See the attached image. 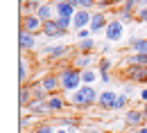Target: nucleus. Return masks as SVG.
I'll return each mask as SVG.
<instances>
[{
  "instance_id": "nucleus-1",
  "label": "nucleus",
  "mask_w": 147,
  "mask_h": 133,
  "mask_svg": "<svg viewBox=\"0 0 147 133\" xmlns=\"http://www.w3.org/2000/svg\"><path fill=\"white\" fill-rule=\"evenodd\" d=\"M59 81H61V90L63 93H75V90H79L84 86L82 84V70H77L75 65H66L59 72Z\"/></svg>"
},
{
  "instance_id": "nucleus-2",
  "label": "nucleus",
  "mask_w": 147,
  "mask_h": 133,
  "mask_svg": "<svg viewBox=\"0 0 147 133\" xmlns=\"http://www.w3.org/2000/svg\"><path fill=\"white\" fill-rule=\"evenodd\" d=\"M97 99H100V95H97V90H95L93 86H82V88L75 90L73 97H70V102H73L77 108H88L93 104H97Z\"/></svg>"
},
{
  "instance_id": "nucleus-3",
  "label": "nucleus",
  "mask_w": 147,
  "mask_h": 133,
  "mask_svg": "<svg viewBox=\"0 0 147 133\" xmlns=\"http://www.w3.org/2000/svg\"><path fill=\"white\" fill-rule=\"evenodd\" d=\"M41 34L45 38H63L68 34V29H63V25L59 23V18L55 20H48V23H43V29H41Z\"/></svg>"
},
{
  "instance_id": "nucleus-4",
  "label": "nucleus",
  "mask_w": 147,
  "mask_h": 133,
  "mask_svg": "<svg viewBox=\"0 0 147 133\" xmlns=\"http://www.w3.org/2000/svg\"><path fill=\"white\" fill-rule=\"evenodd\" d=\"M125 79L131 84H147V65H127Z\"/></svg>"
},
{
  "instance_id": "nucleus-5",
  "label": "nucleus",
  "mask_w": 147,
  "mask_h": 133,
  "mask_svg": "<svg viewBox=\"0 0 147 133\" xmlns=\"http://www.w3.org/2000/svg\"><path fill=\"white\" fill-rule=\"evenodd\" d=\"M104 36H107L109 43H118L120 38L125 36V25H122L118 18H111L109 25H107V29H104Z\"/></svg>"
},
{
  "instance_id": "nucleus-6",
  "label": "nucleus",
  "mask_w": 147,
  "mask_h": 133,
  "mask_svg": "<svg viewBox=\"0 0 147 133\" xmlns=\"http://www.w3.org/2000/svg\"><path fill=\"white\" fill-rule=\"evenodd\" d=\"M109 14L107 11H93V18H91V25H88V29H91V34L95 36V34H100V32H104L107 29V25H109Z\"/></svg>"
},
{
  "instance_id": "nucleus-7",
  "label": "nucleus",
  "mask_w": 147,
  "mask_h": 133,
  "mask_svg": "<svg viewBox=\"0 0 147 133\" xmlns=\"http://www.w3.org/2000/svg\"><path fill=\"white\" fill-rule=\"evenodd\" d=\"M145 113H143V108H129L127 115H125V126L129 129H140V126H145Z\"/></svg>"
},
{
  "instance_id": "nucleus-8",
  "label": "nucleus",
  "mask_w": 147,
  "mask_h": 133,
  "mask_svg": "<svg viewBox=\"0 0 147 133\" xmlns=\"http://www.w3.org/2000/svg\"><path fill=\"white\" fill-rule=\"evenodd\" d=\"M20 29H25V32H32V34H38V32L43 29V20L38 18L36 14L23 16V18H20Z\"/></svg>"
},
{
  "instance_id": "nucleus-9",
  "label": "nucleus",
  "mask_w": 147,
  "mask_h": 133,
  "mask_svg": "<svg viewBox=\"0 0 147 133\" xmlns=\"http://www.w3.org/2000/svg\"><path fill=\"white\" fill-rule=\"evenodd\" d=\"M34 47H36V34L18 29V50L20 52H32Z\"/></svg>"
},
{
  "instance_id": "nucleus-10",
  "label": "nucleus",
  "mask_w": 147,
  "mask_h": 133,
  "mask_svg": "<svg viewBox=\"0 0 147 133\" xmlns=\"http://www.w3.org/2000/svg\"><path fill=\"white\" fill-rule=\"evenodd\" d=\"M91 18H93V11H88V9H77V14L73 16V29L75 32L86 29L91 25Z\"/></svg>"
},
{
  "instance_id": "nucleus-11",
  "label": "nucleus",
  "mask_w": 147,
  "mask_h": 133,
  "mask_svg": "<svg viewBox=\"0 0 147 133\" xmlns=\"http://www.w3.org/2000/svg\"><path fill=\"white\" fill-rule=\"evenodd\" d=\"M43 88H45V93L48 95H57V90H61V81H59V75H43V79L38 81Z\"/></svg>"
},
{
  "instance_id": "nucleus-12",
  "label": "nucleus",
  "mask_w": 147,
  "mask_h": 133,
  "mask_svg": "<svg viewBox=\"0 0 147 133\" xmlns=\"http://www.w3.org/2000/svg\"><path fill=\"white\" fill-rule=\"evenodd\" d=\"M68 52H70V47H68V45H45V47H43V54H45L48 59H52V61L63 59Z\"/></svg>"
},
{
  "instance_id": "nucleus-13",
  "label": "nucleus",
  "mask_w": 147,
  "mask_h": 133,
  "mask_svg": "<svg viewBox=\"0 0 147 133\" xmlns=\"http://www.w3.org/2000/svg\"><path fill=\"white\" fill-rule=\"evenodd\" d=\"M55 11H57V18H73L75 14H77V9H75L68 0H59V2H55Z\"/></svg>"
},
{
  "instance_id": "nucleus-14",
  "label": "nucleus",
  "mask_w": 147,
  "mask_h": 133,
  "mask_svg": "<svg viewBox=\"0 0 147 133\" xmlns=\"http://www.w3.org/2000/svg\"><path fill=\"white\" fill-rule=\"evenodd\" d=\"M27 115H50V106H48V99H34L30 106H27Z\"/></svg>"
},
{
  "instance_id": "nucleus-15",
  "label": "nucleus",
  "mask_w": 147,
  "mask_h": 133,
  "mask_svg": "<svg viewBox=\"0 0 147 133\" xmlns=\"http://www.w3.org/2000/svg\"><path fill=\"white\" fill-rule=\"evenodd\" d=\"M95 54H84V52H77L73 59V65L77 70H86V68H95Z\"/></svg>"
},
{
  "instance_id": "nucleus-16",
  "label": "nucleus",
  "mask_w": 147,
  "mask_h": 133,
  "mask_svg": "<svg viewBox=\"0 0 147 133\" xmlns=\"http://www.w3.org/2000/svg\"><path fill=\"white\" fill-rule=\"evenodd\" d=\"M115 99H118V95H115L113 90H102V93H100V99H97V106H100L102 111H113Z\"/></svg>"
},
{
  "instance_id": "nucleus-17",
  "label": "nucleus",
  "mask_w": 147,
  "mask_h": 133,
  "mask_svg": "<svg viewBox=\"0 0 147 133\" xmlns=\"http://www.w3.org/2000/svg\"><path fill=\"white\" fill-rule=\"evenodd\" d=\"M36 16H38L41 20H43V23H48V20H55V18H57L55 5H52V2H43V5H38Z\"/></svg>"
},
{
  "instance_id": "nucleus-18",
  "label": "nucleus",
  "mask_w": 147,
  "mask_h": 133,
  "mask_svg": "<svg viewBox=\"0 0 147 133\" xmlns=\"http://www.w3.org/2000/svg\"><path fill=\"white\" fill-rule=\"evenodd\" d=\"M27 79H30V61L20 54V59H18V81H20V86H25Z\"/></svg>"
},
{
  "instance_id": "nucleus-19",
  "label": "nucleus",
  "mask_w": 147,
  "mask_h": 133,
  "mask_svg": "<svg viewBox=\"0 0 147 133\" xmlns=\"http://www.w3.org/2000/svg\"><path fill=\"white\" fill-rule=\"evenodd\" d=\"M32 102H34V97H32L30 86H20L18 88V104H20V108H27Z\"/></svg>"
},
{
  "instance_id": "nucleus-20",
  "label": "nucleus",
  "mask_w": 147,
  "mask_h": 133,
  "mask_svg": "<svg viewBox=\"0 0 147 133\" xmlns=\"http://www.w3.org/2000/svg\"><path fill=\"white\" fill-rule=\"evenodd\" d=\"M131 52L134 54H147V36L140 38V36H131Z\"/></svg>"
},
{
  "instance_id": "nucleus-21",
  "label": "nucleus",
  "mask_w": 147,
  "mask_h": 133,
  "mask_svg": "<svg viewBox=\"0 0 147 133\" xmlns=\"http://www.w3.org/2000/svg\"><path fill=\"white\" fill-rule=\"evenodd\" d=\"M48 106H50V113H61L66 108V102H63V97H59V95H50L48 97Z\"/></svg>"
},
{
  "instance_id": "nucleus-22",
  "label": "nucleus",
  "mask_w": 147,
  "mask_h": 133,
  "mask_svg": "<svg viewBox=\"0 0 147 133\" xmlns=\"http://www.w3.org/2000/svg\"><path fill=\"white\" fill-rule=\"evenodd\" d=\"M100 79V72H97V68H86V70H82V84L84 86H91Z\"/></svg>"
},
{
  "instance_id": "nucleus-23",
  "label": "nucleus",
  "mask_w": 147,
  "mask_h": 133,
  "mask_svg": "<svg viewBox=\"0 0 147 133\" xmlns=\"http://www.w3.org/2000/svg\"><path fill=\"white\" fill-rule=\"evenodd\" d=\"M97 47V43H95V38H84V41H79L77 43V52H84V54H93V50Z\"/></svg>"
},
{
  "instance_id": "nucleus-24",
  "label": "nucleus",
  "mask_w": 147,
  "mask_h": 133,
  "mask_svg": "<svg viewBox=\"0 0 147 133\" xmlns=\"http://www.w3.org/2000/svg\"><path fill=\"white\" fill-rule=\"evenodd\" d=\"M113 18H118L122 25H127V23H131V20H136V14H131V11H127L125 7H120V11H115Z\"/></svg>"
},
{
  "instance_id": "nucleus-25",
  "label": "nucleus",
  "mask_w": 147,
  "mask_h": 133,
  "mask_svg": "<svg viewBox=\"0 0 147 133\" xmlns=\"http://www.w3.org/2000/svg\"><path fill=\"white\" fill-rule=\"evenodd\" d=\"M127 65H147V54H131L129 59H125V68Z\"/></svg>"
},
{
  "instance_id": "nucleus-26",
  "label": "nucleus",
  "mask_w": 147,
  "mask_h": 133,
  "mask_svg": "<svg viewBox=\"0 0 147 133\" xmlns=\"http://www.w3.org/2000/svg\"><path fill=\"white\" fill-rule=\"evenodd\" d=\"M68 2L73 5L75 9H88V11L97 9V7H95V0H68Z\"/></svg>"
},
{
  "instance_id": "nucleus-27",
  "label": "nucleus",
  "mask_w": 147,
  "mask_h": 133,
  "mask_svg": "<svg viewBox=\"0 0 147 133\" xmlns=\"http://www.w3.org/2000/svg\"><path fill=\"white\" fill-rule=\"evenodd\" d=\"M59 126H61V129H79V126H82V124H79V120H77V117H61V120H59Z\"/></svg>"
},
{
  "instance_id": "nucleus-28",
  "label": "nucleus",
  "mask_w": 147,
  "mask_h": 133,
  "mask_svg": "<svg viewBox=\"0 0 147 133\" xmlns=\"http://www.w3.org/2000/svg\"><path fill=\"white\" fill-rule=\"evenodd\" d=\"M30 90H32V97H34V99H48V93H45V88H43L41 84H32Z\"/></svg>"
},
{
  "instance_id": "nucleus-29",
  "label": "nucleus",
  "mask_w": 147,
  "mask_h": 133,
  "mask_svg": "<svg viewBox=\"0 0 147 133\" xmlns=\"http://www.w3.org/2000/svg\"><path fill=\"white\" fill-rule=\"evenodd\" d=\"M32 133H57V131H55V126H52L50 122H41V124L34 126V131H32Z\"/></svg>"
},
{
  "instance_id": "nucleus-30",
  "label": "nucleus",
  "mask_w": 147,
  "mask_h": 133,
  "mask_svg": "<svg viewBox=\"0 0 147 133\" xmlns=\"http://www.w3.org/2000/svg\"><path fill=\"white\" fill-rule=\"evenodd\" d=\"M127 104H129V97L127 95H118L115 104H113V111H122V108H127Z\"/></svg>"
},
{
  "instance_id": "nucleus-31",
  "label": "nucleus",
  "mask_w": 147,
  "mask_h": 133,
  "mask_svg": "<svg viewBox=\"0 0 147 133\" xmlns=\"http://www.w3.org/2000/svg\"><path fill=\"white\" fill-rule=\"evenodd\" d=\"M111 68H113V63H111L107 57H102V59H100V63H97V72H109Z\"/></svg>"
},
{
  "instance_id": "nucleus-32",
  "label": "nucleus",
  "mask_w": 147,
  "mask_h": 133,
  "mask_svg": "<svg viewBox=\"0 0 147 133\" xmlns=\"http://www.w3.org/2000/svg\"><path fill=\"white\" fill-rule=\"evenodd\" d=\"M75 36L79 38V41H84V38H91L93 34H91V29L86 27V29H79V32H75Z\"/></svg>"
},
{
  "instance_id": "nucleus-33",
  "label": "nucleus",
  "mask_w": 147,
  "mask_h": 133,
  "mask_svg": "<svg viewBox=\"0 0 147 133\" xmlns=\"http://www.w3.org/2000/svg\"><path fill=\"white\" fill-rule=\"evenodd\" d=\"M136 20H138V23H147V7L136 11Z\"/></svg>"
},
{
  "instance_id": "nucleus-34",
  "label": "nucleus",
  "mask_w": 147,
  "mask_h": 133,
  "mask_svg": "<svg viewBox=\"0 0 147 133\" xmlns=\"http://www.w3.org/2000/svg\"><path fill=\"white\" fill-rule=\"evenodd\" d=\"M95 7H97L100 11H104L107 7H111V0H95Z\"/></svg>"
},
{
  "instance_id": "nucleus-35",
  "label": "nucleus",
  "mask_w": 147,
  "mask_h": 133,
  "mask_svg": "<svg viewBox=\"0 0 147 133\" xmlns=\"http://www.w3.org/2000/svg\"><path fill=\"white\" fill-rule=\"evenodd\" d=\"M122 95H127V97L136 95V88H134V84H125V93H122Z\"/></svg>"
},
{
  "instance_id": "nucleus-36",
  "label": "nucleus",
  "mask_w": 147,
  "mask_h": 133,
  "mask_svg": "<svg viewBox=\"0 0 147 133\" xmlns=\"http://www.w3.org/2000/svg\"><path fill=\"white\" fill-rule=\"evenodd\" d=\"M25 126H30V115H27V117H25V115L20 117V131H25Z\"/></svg>"
},
{
  "instance_id": "nucleus-37",
  "label": "nucleus",
  "mask_w": 147,
  "mask_h": 133,
  "mask_svg": "<svg viewBox=\"0 0 147 133\" xmlns=\"http://www.w3.org/2000/svg\"><path fill=\"white\" fill-rule=\"evenodd\" d=\"M100 81H102V84H109L111 75H109V72H100Z\"/></svg>"
},
{
  "instance_id": "nucleus-38",
  "label": "nucleus",
  "mask_w": 147,
  "mask_h": 133,
  "mask_svg": "<svg viewBox=\"0 0 147 133\" xmlns=\"http://www.w3.org/2000/svg\"><path fill=\"white\" fill-rule=\"evenodd\" d=\"M100 52H102V54H109V52H111V45H109V43H102V45H100Z\"/></svg>"
},
{
  "instance_id": "nucleus-39",
  "label": "nucleus",
  "mask_w": 147,
  "mask_h": 133,
  "mask_svg": "<svg viewBox=\"0 0 147 133\" xmlns=\"http://www.w3.org/2000/svg\"><path fill=\"white\" fill-rule=\"evenodd\" d=\"M138 97H140V102H143V104H147V88H143V90L138 93Z\"/></svg>"
},
{
  "instance_id": "nucleus-40",
  "label": "nucleus",
  "mask_w": 147,
  "mask_h": 133,
  "mask_svg": "<svg viewBox=\"0 0 147 133\" xmlns=\"http://www.w3.org/2000/svg\"><path fill=\"white\" fill-rule=\"evenodd\" d=\"M118 5L122 7V5H125V0H111V7H118Z\"/></svg>"
},
{
  "instance_id": "nucleus-41",
  "label": "nucleus",
  "mask_w": 147,
  "mask_h": 133,
  "mask_svg": "<svg viewBox=\"0 0 147 133\" xmlns=\"http://www.w3.org/2000/svg\"><path fill=\"white\" fill-rule=\"evenodd\" d=\"M136 133H147V126H140V129H136Z\"/></svg>"
},
{
  "instance_id": "nucleus-42",
  "label": "nucleus",
  "mask_w": 147,
  "mask_h": 133,
  "mask_svg": "<svg viewBox=\"0 0 147 133\" xmlns=\"http://www.w3.org/2000/svg\"><path fill=\"white\" fill-rule=\"evenodd\" d=\"M143 113H145V117H147V104H143Z\"/></svg>"
},
{
  "instance_id": "nucleus-43",
  "label": "nucleus",
  "mask_w": 147,
  "mask_h": 133,
  "mask_svg": "<svg viewBox=\"0 0 147 133\" xmlns=\"http://www.w3.org/2000/svg\"><path fill=\"white\" fill-rule=\"evenodd\" d=\"M43 2H52V5H55V2H59V0H43Z\"/></svg>"
},
{
  "instance_id": "nucleus-44",
  "label": "nucleus",
  "mask_w": 147,
  "mask_h": 133,
  "mask_svg": "<svg viewBox=\"0 0 147 133\" xmlns=\"http://www.w3.org/2000/svg\"><path fill=\"white\" fill-rule=\"evenodd\" d=\"M57 133H68V131H66V129H59V131H57Z\"/></svg>"
},
{
  "instance_id": "nucleus-45",
  "label": "nucleus",
  "mask_w": 147,
  "mask_h": 133,
  "mask_svg": "<svg viewBox=\"0 0 147 133\" xmlns=\"http://www.w3.org/2000/svg\"><path fill=\"white\" fill-rule=\"evenodd\" d=\"M88 133H100V131H88Z\"/></svg>"
},
{
  "instance_id": "nucleus-46",
  "label": "nucleus",
  "mask_w": 147,
  "mask_h": 133,
  "mask_svg": "<svg viewBox=\"0 0 147 133\" xmlns=\"http://www.w3.org/2000/svg\"><path fill=\"white\" fill-rule=\"evenodd\" d=\"M145 126H147V120H145Z\"/></svg>"
}]
</instances>
